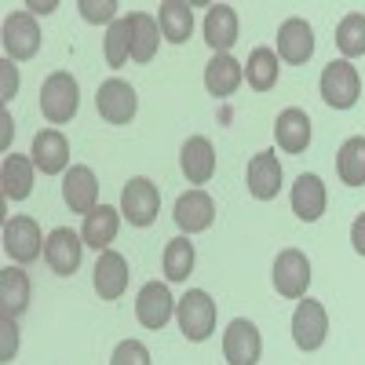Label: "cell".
Masks as SVG:
<instances>
[{
    "mask_svg": "<svg viewBox=\"0 0 365 365\" xmlns=\"http://www.w3.org/2000/svg\"><path fill=\"white\" fill-rule=\"evenodd\" d=\"M77 106H81V88L73 81V73L66 70H55L44 88H41V110L51 125H66V120L77 117Z\"/></svg>",
    "mask_w": 365,
    "mask_h": 365,
    "instance_id": "6da1fadb",
    "label": "cell"
},
{
    "mask_svg": "<svg viewBox=\"0 0 365 365\" xmlns=\"http://www.w3.org/2000/svg\"><path fill=\"white\" fill-rule=\"evenodd\" d=\"M179 329H182V336L201 344L212 336V329H216V303H212V296L205 289H190L187 296L179 299Z\"/></svg>",
    "mask_w": 365,
    "mask_h": 365,
    "instance_id": "7a4b0ae2",
    "label": "cell"
},
{
    "mask_svg": "<svg viewBox=\"0 0 365 365\" xmlns=\"http://www.w3.org/2000/svg\"><path fill=\"white\" fill-rule=\"evenodd\" d=\"M120 212H125V220L132 227H150L161 212V190L143 175L128 179L125 190H120Z\"/></svg>",
    "mask_w": 365,
    "mask_h": 365,
    "instance_id": "3957f363",
    "label": "cell"
},
{
    "mask_svg": "<svg viewBox=\"0 0 365 365\" xmlns=\"http://www.w3.org/2000/svg\"><path fill=\"white\" fill-rule=\"evenodd\" d=\"M0 41H4V55L11 58V63H22V58H34L37 48H41V22L37 15L29 11H15L4 19V34H0Z\"/></svg>",
    "mask_w": 365,
    "mask_h": 365,
    "instance_id": "277c9868",
    "label": "cell"
},
{
    "mask_svg": "<svg viewBox=\"0 0 365 365\" xmlns=\"http://www.w3.org/2000/svg\"><path fill=\"white\" fill-rule=\"evenodd\" d=\"M96 110H99L103 120H110V125H128V120L135 117V110H139L135 88L128 81H120V77L103 81L99 91H96Z\"/></svg>",
    "mask_w": 365,
    "mask_h": 365,
    "instance_id": "5b68a950",
    "label": "cell"
},
{
    "mask_svg": "<svg viewBox=\"0 0 365 365\" xmlns=\"http://www.w3.org/2000/svg\"><path fill=\"white\" fill-rule=\"evenodd\" d=\"M361 96V77L351 63H329L322 70V99L332 110H351Z\"/></svg>",
    "mask_w": 365,
    "mask_h": 365,
    "instance_id": "8992f818",
    "label": "cell"
},
{
    "mask_svg": "<svg viewBox=\"0 0 365 365\" xmlns=\"http://www.w3.org/2000/svg\"><path fill=\"white\" fill-rule=\"evenodd\" d=\"M263 336L249 318H234L223 332V358L227 365H259Z\"/></svg>",
    "mask_w": 365,
    "mask_h": 365,
    "instance_id": "52a82bcc",
    "label": "cell"
},
{
    "mask_svg": "<svg viewBox=\"0 0 365 365\" xmlns=\"http://www.w3.org/2000/svg\"><path fill=\"white\" fill-rule=\"evenodd\" d=\"M84 237L73 234L70 227H55L48 237H44V259L48 267L58 274V278H70V274H77L81 267V256H84Z\"/></svg>",
    "mask_w": 365,
    "mask_h": 365,
    "instance_id": "ba28073f",
    "label": "cell"
},
{
    "mask_svg": "<svg viewBox=\"0 0 365 365\" xmlns=\"http://www.w3.org/2000/svg\"><path fill=\"white\" fill-rule=\"evenodd\" d=\"M311 285V259L299 249H285L274 259V289L285 299H299Z\"/></svg>",
    "mask_w": 365,
    "mask_h": 365,
    "instance_id": "9c48e42d",
    "label": "cell"
},
{
    "mask_svg": "<svg viewBox=\"0 0 365 365\" xmlns=\"http://www.w3.org/2000/svg\"><path fill=\"white\" fill-rule=\"evenodd\" d=\"M329 336V314L318 299H299L292 314V340L299 351H318Z\"/></svg>",
    "mask_w": 365,
    "mask_h": 365,
    "instance_id": "30bf717a",
    "label": "cell"
},
{
    "mask_svg": "<svg viewBox=\"0 0 365 365\" xmlns=\"http://www.w3.org/2000/svg\"><path fill=\"white\" fill-rule=\"evenodd\" d=\"M44 249V237L34 216H15L4 223V252L15 263H34Z\"/></svg>",
    "mask_w": 365,
    "mask_h": 365,
    "instance_id": "8fae6325",
    "label": "cell"
},
{
    "mask_svg": "<svg viewBox=\"0 0 365 365\" xmlns=\"http://www.w3.org/2000/svg\"><path fill=\"white\" fill-rule=\"evenodd\" d=\"M172 311H175V299H172L168 285L146 282V285L139 289V296H135V318H139L143 329H154V332L165 329L168 318H172Z\"/></svg>",
    "mask_w": 365,
    "mask_h": 365,
    "instance_id": "7c38bea8",
    "label": "cell"
},
{
    "mask_svg": "<svg viewBox=\"0 0 365 365\" xmlns=\"http://www.w3.org/2000/svg\"><path fill=\"white\" fill-rule=\"evenodd\" d=\"M314 55V34L307 19H285L278 29V58L289 66H303Z\"/></svg>",
    "mask_w": 365,
    "mask_h": 365,
    "instance_id": "4fadbf2b",
    "label": "cell"
},
{
    "mask_svg": "<svg viewBox=\"0 0 365 365\" xmlns=\"http://www.w3.org/2000/svg\"><path fill=\"white\" fill-rule=\"evenodd\" d=\"M172 216H175L182 234H201V230L212 227V220H216V201H212L205 190H187L175 201Z\"/></svg>",
    "mask_w": 365,
    "mask_h": 365,
    "instance_id": "5bb4252c",
    "label": "cell"
},
{
    "mask_svg": "<svg viewBox=\"0 0 365 365\" xmlns=\"http://www.w3.org/2000/svg\"><path fill=\"white\" fill-rule=\"evenodd\" d=\"M63 197L70 205V212H81V216H88V212L99 208V182H96V172H91L88 165H73L63 179Z\"/></svg>",
    "mask_w": 365,
    "mask_h": 365,
    "instance_id": "9a60e30c",
    "label": "cell"
},
{
    "mask_svg": "<svg viewBox=\"0 0 365 365\" xmlns=\"http://www.w3.org/2000/svg\"><path fill=\"white\" fill-rule=\"evenodd\" d=\"M241 81H245V70H241V63H237L230 51H220V55L208 58V66H205V88H208V96L227 99V96H234V91L241 88Z\"/></svg>",
    "mask_w": 365,
    "mask_h": 365,
    "instance_id": "2e32d148",
    "label": "cell"
},
{
    "mask_svg": "<svg viewBox=\"0 0 365 365\" xmlns=\"http://www.w3.org/2000/svg\"><path fill=\"white\" fill-rule=\"evenodd\" d=\"M249 194L256 201H270V197H278L282 190V161L274 150H263V154H256L249 161Z\"/></svg>",
    "mask_w": 365,
    "mask_h": 365,
    "instance_id": "e0dca14e",
    "label": "cell"
},
{
    "mask_svg": "<svg viewBox=\"0 0 365 365\" xmlns=\"http://www.w3.org/2000/svg\"><path fill=\"white\" fill-rule=\"evenodd\" d=\"M274 139H278L285 154H303L311 146V117L296 106L282 110L278 120H274Z\"/></svg>",
    "mask_w": 365,
    "mask_h": 365,
    "instance_id": "ac0fdd59",
    "label": "cell"
},
{
    "mask_svg": "<svg viewBox=\"0 0 365 365\" xmlns=\"http://www.w3.org/2000/svg\"><path fill=\"white\" fill-rule=\"evenodd\" d=\"M179 165H182V175H187L194 187H201V182H208L216 175V150H212V143L205 135H194V139L182 143Z\"/></svg>",
    "mask_w": 365,
    "mask_h": 365,
    "instance_id": "d6986e66",
    "label": "cell"
},
{
    "mask_svg": "<svg viewBox=\"0 0 365 365\" xmlns=\"http://www.w3.org/2000/svg\"><path fill=\"white\" fill-rule=\"evenodd\" d=\"M91 278H96V292L103 299L125 296V289H128V263H125V256L113 252V249L99 252V263H96V274H91Z\"/></svg>",
    "mask_w": 365,
    "mask_h": 365,
    "instance_id": "ffe728a7",
    "label": "cell"
},
{
    "mask_svg": "<svg viewBox=\"0 0 365 365\" xmlns=\"http://www.w3.org/2000/svg\"><path fill=\"white\" fill-rule=\"evenodd\" d=\"M70 161V143L63 132H55V128H44L34 135V165L44 172V175H58L66 168Z\"/></svg>",
    "mask_w": 365,
    "mask_h": 365,
    "instance_id": "44dd1931",
    "label": "cell"
},
{
    "mask_svg": "<svg viewBox=\"0 0 365 365\" xmlns=\"http://www.w3.org/2000/svg\"><path fill=\"white\" fill-rule=\"evenodd\" d=\"M292 212H296L303 223L322 220V212H325V182L314 172H303L292 182Z\"/></svg>",
    "mask_w": 365,
    "mask_h": 365,
    "instance_id": "7402d4cb",
    "label": "cell"
},
{
    "mask_svg": "<svg viewBox=\"0 0 365 365\" xmlns=\"http://www.w3.org/2000/svg\"><path fill=\"white\" fill-rule=\"evenodd\" d=\"M237 41V11L230 4H212L205 15V44L212 51H230Z\"/></svg>",
    "mask_w": 365,
    "mask_h": 365,
    "instance_id": "603a6c76",
    "label": "cell"
},
{
    "mask_svg": "<svg viewBox=\"0 0 365 365\" xmlns=\"http://www.w3.org/2000/svg\"><path fill=\"white\" fill-rule=\"evenodd\" d=\"M0 190L11 201H22V197L34 194V158L8 154L0 161Z\"/></svg>",
    "mask_w": 365,
    "mask_h": 365,
    "instance_id": "cb8c5ba5",
    "label": "cell"
},
{
    "mask_svg": "<svg viewBox=\"0 0 365 365\" xmlns=\"http://www.w3.org/2000/svg\"><path fill=\"white\" fill-rule=\"evenodd\" d=\"M117 230H120V212H117V208H110V205H103V208H96V212H88L81 237H84V245H88V249L106 252V249L113 245Z\"/></svg>",
    "mask_w": 365,
    "mask_h": 365,
    "instance_id": "d4e9b609",
    "label": "cell"
},
{
    "mask_svg": "<svg viewBox=\"0 0 365 365\" xmlns=\"http://www.w3.org/2000/svg\"><path fill=\"white\" fill-rule=\"evenodd\" d=\"M29 303V278L26 270L8 267L0 270V318H19Z\"/></svg>",
    "mask_w": 365,
    "mask_h": 365,
    "instance_id": "484cf974",
    "label": "cell"
},
{
    "mask_svg": "<svg viewBox=\"0 0 365 365\" xmlns=\"http://www.w3.org/2000/svg\"><path fill=\"white\" fill-rule=\"evenodd\" d=\"M158 26H161V37L168 44H187L190 34H194V11L190 4H182V0H165L161 11H158Z\"/></svg>",
    "mask_w": 365,
    "mask_h": 365,
    "instance_id": "4316f807",
    "label": "cell"
},
{
    "mask_svg": "<svg viewBox=\"0 0 365 365\" xmlns=\"http://www.w3.org/2000/svg\"><path fill=\"white\" fill-rule=\"evenodd\" d=\"M128 19H132V58L135 63H150L158 55V44H161V26L146 11H135Z\"/></svg>",
    "mask_w": 365,
    "mask_h": 365,
    "instance_id": "83f0119b",
    "label": "cell"
},
{
    "mask_svg": "<svg viewBox=\"0 0 365 365\" xmlns=\"http://www.w3.org/2000/svg\"><path fill=\"white\" fill-rule=\"evenodd\" d=\"M245 77H249L252 91H270L274 84H278V51H274V48H256L249 55Z\"/></svg>",
    "mask_w": 365,
    "mask_h": 365,
    "instance_id": "f1b7e54d",
    "label": "cell"
},
{
    "mask_svg": "<svg viewBox=\"0 0 365 365\" xmlns=\"http://www.w3.org/2000/svg\"><path fill=\"white\" fill-rule=\"evenodd\" d=\"M336 172H340V179L347 182V187H365V139L361 135H354L340 146Z\"/></svg>",
    "mask_w": 365,
    "mask_h": 365,
    "instance_id": "f546056e",
    "label": "cell"
},
{
    "mask_svg": "<svg viewBox=\"0 0 365 365\" xmlns=\"http://www.w3.org/2000/svg\"><path fill=\"white\" fill-rule=\"evenodd\" d=\"M165 278L168 282H187L190 270H194V245L190 237H172L165 245Z\"/></svg>",
    "mask_w": 365,
    "mask_h": 365,
    "instance_id": "4dcf8cb0",
    "label": "cell"
},
{
    "mask_svg": "<svg viewBox=\"0 0 365 365\" xmlns=\"http://www.w3.org/2000/svg\"><path fill=\"white\" fill-rule=\"evenodd\" d=\"M128 58H132V19L125 15V19L110 22V29H106V63L113 70H120Z\"/></svg>",
    "mask_w": 365,
    "mask_h": 365,
    "instance_id": "1f68e13d",
    "label": "cell"
},
{
    "mask_svg": "<svg viewBox=\"0 0 365 365\" xmlns=\"http://www.w3.org/2000/svg\"><path fill=\"white\" fill-rule=\"evenodd\" d=\"M336 48H340L347 58L365 55V15H358V11L344 15V22L336 26Z\"/></svg>",
    "mask_w": 365,
    "mask_h": 365,
    "instance_id": "d6a6232c",
    "label": "cell"
},
{
    "mask_svg": "<svg viewBox=\"0 0 365 365\" xmlns=\"http://www.w3.org/2000/svg\"><path fill=\"white\" fill-rule=\"evenodd\" d=\"M110 365H150V351L139 340H125V344H117Z\"/></svg>",
    "mask_w": 365,
    "mask_h": 365,
    "instance_id": "836d02e7",
    "label": "cell"
},
{
    "mask_svg": "<svg viewBox=\"0 0 365 365\" xmlns=\"http://www.w3.org/2000/svg\"><path fill=\"white\" fill-rule=\"evenodd\" d=\"M113 11H117V4H91V0H81V15L88 19V22H110L113 19Z\"/></svg>",
    "mask_w": 365,
    "mask_h": 365,
    "instance_id": "e575fe53",
    "label": "cell"
},
{
    "mask_svg": "<svg viewBox=\"0 0 365 365\" xmlns=\"http://www.w3.org/2000/svg\"><path fill=\"white\" fill-rule=\"evenodd\" d=\"M0 325H4V351H0V358L11 361V354L19 351V329H15V318H0Z\"/></svg>",
    "mask_w": 365,
    "mask_h": 365,
    "instance_id": "d590c367",
    "label": "cell"
},
{
    "mask_svg": "<svg viewBox=\"0 0 365 365\" xmlns=\"http://www.w3.org/2000/svg\"><path fill=\"white\" fill-rule=\"evenodd\" d=\"M0 73H4V99H11V91L19 88V73H15V63H11V58H4Z\"/></svg>",
    "mask_w": 365,
    "mask_h": 365,
    "instance_id": "8d00e7d4",
    "label": "cell"
},
{
    "mask_svg": "<svg viewBox=\"0 0 365 365\" xmlns=\"http://www.w3.org/2000/svg\"><path fill=\"white\" fill-rule=\"evenodd\" d=\"M351 245H354V252H361L365 256V212L354 220V227H351Z\"/></svg>",
    "mask_w": 365,
    "mask_h": 365,
    "instance_id": "74e56055",
    "label": "cell"
},
{
    "mask_svg": "<svg viewBox=\"0 0 365 365\" xmlns=\"http://www.w3.org/2000/svg\"><path fill=\"white\" fill-rule=\"evenodd\" d=\"M0 143H4V146L11 143V117L8 113H4V135H0Z\"/></svg>",
    "mask_w": 365,
    "mask_h": 365,
    "instance_id": "f35d334b",
    "label": "cell"
}]
</instances>
